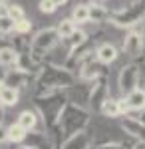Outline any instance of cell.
I'll return each instance as SVG.
<instances>
[{
  "label": "cell",
  "instance_id": "1",
  "mask_svg": "<svg viewBox=\"0 0 145 149\" xmlns=\"http://www.w3.org/2000/svg\"><path fill=\"white\" fill-rule=\"evenodd\" d=\"M78 81V76L68 70L64 64L56 62H44L40 72L36 74V92H66L72 90Z\"/></svg>",
  "mask_w": 145,
  "mask_h": 149
},
{
  "label": "cell",
  "instance_id": "2",
  "mask_svg": "<svg viewBox=\"0 0 145 149\" xmlns=\"http://www.w3.org/2000/svg\"><path fill=\"white\" fill-rule=\"evenodd\" d=\"M70 102L64 92H36L34 95V109L38 111L44 129L54 133L58 127V119L64 109V105Z\"/></svg>",
  "mask_w": 145,
  "mask_h": 149
},
{
  "label": "cell",
  "instance_id": "3",
  "mask_svg": "<svg viewBox=\"0 0 145 149\" xmlns=\"http://www.w3.org/2000/svg\"><path fill=\"white\" fill-rule=\"evenodd\" d=\"M89 121H91V113H89L88 107H84L82 103H76V102H68L62 109V113H60L54 137L58 139V133H60L66 139L74 133H78V131H86Z\"/></svg>",
  "mask_w": 145,
  "mask_h": 149
},
{
  "label": "cell",
  "instance_id": "4",
  "mask_svg": "<svg viewBox=\"0 0 145 149\" xmlns=\"http://www.w3.org/2000/svg\"><path fill=\"white\" fill-rule=\"evenodd\" d=\"M60 42H62V40H60V36H58L56 26L42 28V30H38V32L32 36V40H30V56L34 58L36 64L42 66L44 62H48V56L58 48Z\"/></svg>",
  "mask_w": 145,
  "mask_h": 149
},
{
  "label": "cell",
  "instance_id": "5",
  "mask_svg": "<svg viewBox=\"0 0 145 149\" xmlns=\"http://www.w3.org/2000/svg\"><path fill=\"white\" fill-rule=\"evenodd\" d=\"M145 18V0L133 2V4H123L119 8L112 10L109 22L115 28H125V30H133L135 26L143 22Z\"/></svg>",
  "mask_w": 145,
  "mask_h": 149
},
{
  "label": "cell",
  "instance_id": "6",
  "mask_svg": "<svg viewBox=\"0 0 145 149\" xmlns=\"http://www.w3.org/2000/svg\"><path fill=\"white\" fill-rule=\"evenodd\" d=\"M139 81H141V66L137 62H129V64L121 66L119 74H117V88L123 95L137 90Z\"/></svg>",
  "mask_w": 145,
  "mask_h": 149
},
{
  "label": "cell",
  "instance_id": "7",
  "mask_svg": "<svg viewBox=\"0 0 145 149\" xmlns=\"http://www.w3.org/2000/svg\"><path fill=\"white\" fill-rule=\"evenodd\" d=\"M107 84H109V81H107V76H101L100 80H96L91 86H89V92H88L89 109H93V111L100 113L103 102H105L107 97H112V95H109V86H107Z\"/></svg>",
  "mask_w": 145,
  "mask_h": 149
},
{
  "label": "cell",
  "instance_id": "8",
  "mask_svg": "<svg viewBox=\"0 0 145 149\" xmlns=\"http://www.w3.org/2000/svg\"><path fill=\"white\" fill-rule=\"evenodd\" d=\"M121 48H123V54L129 58H139L141 54H143L145 50V36L141 30H137V28H133V30H127L125 32V36H123V42H121Z\"/></svg>",
  "mask_w": 145,
  "mask_h": 149
},
{
  "label": "cell",
  "instance_id": "9",
  "mask_svg": "<svg viewBox=\"0 0 145 149\" xmlns=\"http://www.w3.org/2000/svg\"><path fill=\"white\" fill-rule=\"evenodd\" d=\"M121 129L125 135H129V137L133 139V141H139V143H145V121L143 119H139V117H135V115L127 113L121 117Z\"/></svg>",
  "mask_w": 145,
  "mask_h": 149
},
{
  "label": "cell",
  "instance_id": "10",
  "mask_svg": "<svg viewBox=\"0 0 145 149\" xmlns=\"http://www.w3.org/2000/svg\"><path fill=\"white\" fill-rule=\"evenodd\" d=\"M2 80L6 86H10V88H16V90H26L34 80H36V76L32 74H26L22 70L14 68V70H6L4 74H2Z\"/></svg>",
  "mask_w": 145,
  "mask_h": 149
},
{
  "label": "cell",
  "instance_id": "11",
  "mask_svg": "<svg viewBox=\"0 0 145 149\" xmlns=\"http://www.w3.org/2000/svg\"><path fill=\"white\" fill-rule=\"evenodd\" d=\"M100 113L107 119H115V117H121V115H127V105H125V100L123 97H107L103 105H101Z\"/></svg>",
  "mask_w": 145,
  "mask_h": 149
},
{
  "label": "cell",
  "instance_id": "12",
  "mask_svg": "<svg viewBox=\"0 0 145 149\" xmlns=\"http://www.w3.org/2000/svg\"><path fill=\"white\" fill-rule=\"evenodd\" d=\"M79 80L82 81H88V84H93L96 80H100L101 76H105L103 72V64H100L96 58H91L88 64H84V68L78 72Z\"/></svg>",
  "mask_w": 145,
  "mask_h": 149
},
{
  "label": "cell",
  "instance_id": "13",
  "mask_svg": "<svg viewBox=\"0 0 145 149\" xmlns=\"http://www.w3.org/2000/svg\"><path fill=\"white\" fill-rule=\"evenodd\" d=\"M96 60L100 62V64H103V66H109V64H113L117 58H119V50L113 46L112 42H101V44H98L96 46Z\"/></svg>",
  "mask_w": 145,
  "mask_h": 149
},
{
  "label": "cell",
  "instance_id": "14",
  "mask_svg": "<svg viewBox=\"0 0 145 149\" xmlns=\"http://www.w3.org/2000/svg\"><path fill=\"white\" fill-rule=\"evenodd\" d=\"M62 149H91V135L86 131H78L62 141Z\"/></svg>",
  "mask_w": 145,
  "mask_h": 149
},
{
  "label": "cell",
  "instance_id": "15",
  "mask_svg": "<svg viewBox=\"0 0 145 149\" xmlns=\"http://www.w3.org/2000/svg\"><path fill=\"white\" fill-rule=\"evenodd\" d=\"M125 105H127V111H145V90L143 88H137L133 92H129L125 97Z\"/></svg>",
  "mask_w": 145,
  "mask_h": 149
},
{
  "label": "cell",
  "instance_id": "16",
  "mask_svg": "<svg viewBox=\"0 0 145 149\" xmlns=\"http://www.w3.org/2000/svg\"><path fill=\"white\" fill-rule=\"evenodd\" d=\"M16 123L22 127V129H26V131H36L38 125H40V115H38L36 109H24V111L18 113Z\"/></svg>",
  "mask_w": 145,
  "mask_h": 149
},
{
  "label": "cell",
  "instance_id": "17",
  "mask_svg": "<svg viewBox=\"0 0 145 149\" xmlns=\"http://www.w3.org/2000/svg\"><path fill=\"white\" fill-rule=\"evenodd\" d=\"M0 103L4 107H14L20 103V90L6 86L2 78H0Z\"/></svg>",
  "mask_w": 145,
  "mask_h": 149
},
{
  "label": "cell",
  "instance_id": "18",
  "mask_svg": "<svg viewBox=\"0 0 145 149\" xmlns=\"http://www.w3.org/2000/svg\"><path fill=\"white\" fill-rule=\"evenodd\" d=\"M18 58H20V54L16 52L14 46H0V68L4 72L18 68Z\"/></svg>",
  "mask_w": 145,
  "mask_h": 149
},
{
  "label": "cell",
  "instance_id": "19",
  "mask_svg": "<svg viewBox=\"0 0 145 149\" xmlns=\"http://www.w3.org/2000/svg\"><path fill=\"white\" fill-rule=\"evenodd\" d=\"M109 16H112V10L107 6H103L101 2H91L89 4V24L100 26V24L107 22Z\"/></svg>",
  "mask_w": 145,
  "mask_h": 149
},
{
  "label": "cell",
  "instance_id": "20",
  "mask_svg": "<svg viewBox=\"0 0 145 149\" xmlns=\"http://www.w3.org/2000/svg\"><path fill=\"white\" fill-rule=\"evenodd\" d=\"M56 30H58L60 40H62V42H66L68 38H70V36L78 30V24L74 22L72 18H64V20H60V22L56 24Z\"/></svg>",
  "mask_w": 145,
  "mask_h": 149
},
{
  "label": "cell",
  "instance_id": "21",
  "mask_svg": "<svg viewBox=\"0 0 145 149\" xmlns=\"http://www.w3.org/2000/svg\"><path fill=\"white\" fill-rule=\"evenodd\" d=\"M70 18H72L76 24H88L89 22V4H86V2H78V4L74 6Z\"/></svg>",
  "mask_w": 145,
  "mask_h": 149
},
{
  "label": "cell",
  "instance_id": "22",
  "mask_svg": "<svg viewBox=\"0 0 145 149\" xmlns=\"http://www.w3.org/2000/svg\"><path fill=\"white\" fill-rule=\"evenodd\" d=\"M26 137H28V131H26V129H22L18 123L8 125V143L22 145V143H26Z\"/></svg>",
  "mask_w": 145,
  "mask_h": 149
},
{
  "label": "cell",
  "instance_id": "23",
  "mask_svg": "<svg viewBox=\"0 0 145 149\" xmlns=\"http://www.w3.org/2000/svg\"><path fill=\"white\" fill-rule=\"evenodd\" d=\"M88 42H89L88 32H86V30H82V28H78V30H76V32L66 40V46H68V50H74V48L84 46V44H88Z\"/></svg>",
  "mask_w": 145,
  "mask_h": 149
},
{
  "label": "cell",
  "instance_id": "24",
  "mask_svg": "<svg viewBox=\"0 0 145 149\" xmlns=\"http://www.w3.org/2000/svg\"><path fill=\"white\" fill-rule=\"evenodd\" d=\"M32 32V20L26 16V18H22V20H18V22L14 24V34L18 36H28Z\"/></svg>",
  "mask_w": 145,
  "mask_h": 149
},
{
  "label": "cell",
  "instance_id": "25",
  "mask_svg": "<svg viewBox=\"0 0 145 149\" xmlns=\"http://www.w3.org/2000/svg\"><path fill=\"white\" fill-rule=\"evenodd\" d=\"M6 12H8V16H10L14 22H18V20H22L26 18V12L20 4H14V2H8V6H6Z\"/></svg>",
  "mask_w": 145,
  "mask_h": 149
},
{
  "label": "cell",
  "instance_id": "26",
  "mask_svg": "<svg viewBox=\"0 0 145 149\" xmlns=\"http://www.w3.org/2000/svg\"><path fill=\"white\" fill-rule=\"evenodd\" d=\"M14 20L10 16H0V36H10L14 34Z\"/></svg>",
  "mask_w": 145,
  "mask_h": 149
},
{
  "label": "cell",
  "instance_id": "27",
  "mask_svg": "<svg viewBox=\"0 0 145 149\" xmlns=\"http://www.w3.org/2000/svg\"><path fill=\"white\" fill-rule=\"evenodd\" d=\"M38 8H40L42 14H54V12L58 10V6L52 0H40V2H38Z\"/></svg>",
  "mask_w": 145,
  "mask_h": 149
},
{
  "label": "cell",
  "instance_id": "28",
  "mask_svg": "<svg viewBox=\"0 0 145 149\" xmlns=\"http://www.w3.org/2000/svg\"><path fill=\"white\" fill-rule=\"evenodd\" d=\"M96 149H127L121 141H103L100 145H96Z\"/></svg>",
  "mask_w": 145,
  "mask_h": 149
},
{
  "label": "cell",
  "instance_id": "29",
  "mask_svg": "<svg viewBox=\"0 0 145 149\" xmlns=\"http://www.w3.org/2000/svg\"><path fill=\"white\" fill-rule=\"evenodd\" d=\"M4 143H8V125H4L0 121V145H4Z\"/></svg>",
  "mask_w": 145,
  "mask_h": 149
},
{
  "label": "cell",
  "instance_id": "30",
  "mask_svg": "<svg viewBox=\"0 0 145 149\" xmlns=\"http://www.w3.org/2000/svg\"><path fill=\"white\" fill-rule=\"evenodd\" d=\"M52 2L56 4L58 8H60V6H66V4H68V0H52Z\"/></svg>",
  "mask_w": 145,
  "mask_h": 149
},
{
  "label": "cell",
  "instance_id": "31",
  "mask_svg": "<svg viewBox=\"0 0 145 149\" xmlns=\"http://www.w3.org/2000/svg\"><path fill=\"white\" fill-rule=\"evenodd\" d=\"M127 149H143V143H139V141H135L131 147H127Z\"/></svg>",
  "mask_w": 145,
  "mask_h": 149
},
{
  "label": "cell",
  "instance_id": "32",
  "mask_svg": "<svg viewBox=\"0 0 145 149\" xmlns=\"http://www.w3.org/2000/svg\"><path fill=\"white\" fill-rule=\"evenodd\" d=\"M4 109H6V107H4V105L0 103V121H2V117H4Z\"/></svg>",
  "mask_w": 145,
  "mask_h": 149
},
{
  "label": "cell",
  "instance_id": "33",
  "mask_svg": "<svg viewBox=\"0 0 145 149\" xmlns=\"http://www.w3.org/2000/svg\"><path fill=\"white\" fill-rule=\"evenodd\" d=\"M141 32H143V36H145V18H143V22H141Z\"/></svg>",
  "mask_w": 145,
  "mask_h": 149
},
{
  "label": "cell",
  "instance_id": "34",
  "mask_svg": "<svg viewBox=\"0 0 145 149\" xmlns=\"http://www.w3.org/2000/svg\"><path fill=\"white\" fill-rule=\"evenodd\" d=\"M139 119H143V121H145V111H141V115H139Z\"/></svg>",
  "mask_w": 145,
  "mask_h": 149
},
{
  "label": "cell",
  "instance_id": "35",
  "mask_svg": "<svg viewBox=\"0 0 145 149\" xmlns=\"http://www.w3.org/2000/svg\"><path fill=\"white\" fill-rule=\"evenodd\" d=\"M8 2H10V0H0V4H8Z\"/></svg>",
  "mask_w": 145,
  "mask_h": 149
},
{
  "label": "cell",
  "instance_id": "36",
  "mask_svg": "<svg viewBox=\"0 0 145 149\" xmlns=\"http://www.w3.org/2000/svg\"><path fill=\"white\" fill-rule=\"evenodd\" d=\"M22 149H32V147H28V145H24V147Z\"/></svg>",
  "mask_w": 145,
  "mask_h": 149
},
{
  "label": "cell",
  "instance_id": "37",
  "mask_svg": "<svg viewBox=\"0 0 145 149\" xmlns=\"http://www.w3.org/2000/svg\"><path fill=\"white\" fill-rule=\"evenodd\" d=\"M89 2H101V0H89Z\"/></svg>",
  "mask_w": 145,
  "mask_h": 149
},
{
  "label": "cell",
  "instance_id": "38",
  "mask_svg": "<svg viewBox=\"0 0 145 149\" xmlns=\"http://www.w3.org/2000/svg\"><path fill=\"white\" fill-rule=\"evenodd\" d=\"M143 149H145V143H143Z\"/></svg>",
  "mask_w": 145,
  "mask_h": 149
}]
</instances>
